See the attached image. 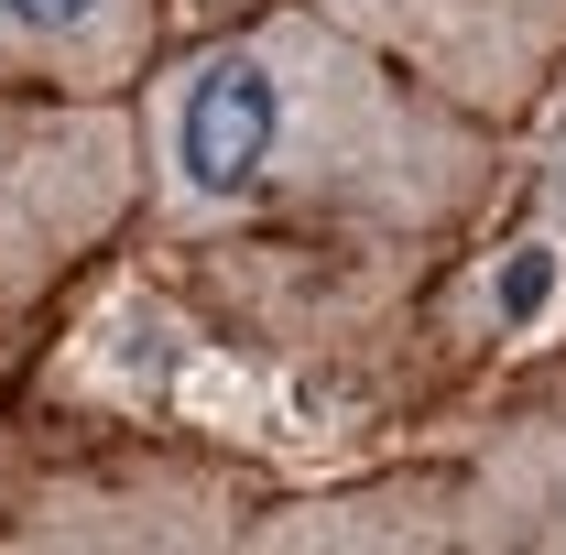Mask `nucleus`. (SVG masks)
<instances>
[{
    "mask_svg": "<svg viewBox=\"0 0 566 555\" xmlns=\"http://www.w3.org/2000/svg\"><path fill=\"white\" fill-rule=\"evenodd\" d=\"M142 218L132 98H11L0 87V392L55 338L66 294Z\"/></svg>",
    "mask_w": 566,
    "mask_h": 555,
    "instance_id": "f03ea898",
    "label": "nucleus"
},
{
    "mask_svg": "<svg viewBox=\"0 0 566 555\" xmlns=\"http://www.w3.org/2000/svg\"><path fill=\"white\" fill-rule=\"evenodd\" d=\"M458 555H566V381L447 458Z\"/></svg>",
    "mask_w": 566,
    "mask_h": 555,
    "instance_id": "20e7f679",
    "label": "nucleus"
},
{
    "mask_svg": "<svg viewBox=\"0 0 566 555\" xmlns=\"http://www.w3.org/2000/svg\"><path fill=\"white\" fill-rule=\"evenodd\" d=\"M316 11L491 132H523L566 87V0H316Z\"/></svg>",
    "mask_w": 566,
    "mask_h": 555,
    "instance_id": "7ed1b4c3",
    "label": "nucleus"
},
{
    "mask_svg": "<svg viewBox=\"0 0 566 555\" xmlns=\"http://www.w3.org/2000/svg\"><path fill=\"white\" fill-rule=\"evenodd\" d=\"M142 240L164 251H283L327 273L447 262L512 175V132L424 98L316 0H262L164 44L132 87Z\"/></svg>",
    "mask_w": 566,
    "mask_h": 555,
    "instance_id": "f257e3e1",
    "label": "nucleus"
},
{
    "mask_svg": "<svg viewBox=\"0 0 566 555\" xmlns=\"http://www.w3.org/2000/svg\"><path fill=\"white\" fill-rule=\"evenodd\" d=\"M175 44V0H0L11 98H132Z\"/></svg>",
    "mask_w": 566,
    "mask_h": 555,
    "instance_id": "39448f33",
    "label": "nucleus"
}]
</instances>
